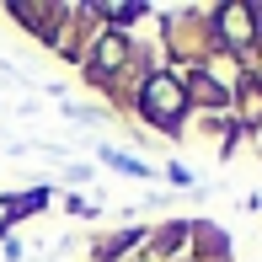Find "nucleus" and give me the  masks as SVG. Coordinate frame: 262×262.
I'll return each instance as SVG.
<instances>
[{"label":"nucleus","instance_id":"nucleus-5","mask_svg":"<svg viewBox=\"0 0 262 262\" xmlns=\"http://www.w3.org/2000/svg\"><path fill=\"white\" fill-rule=\"evenodd\" d=\"M102 16H113V21H134L139 6H102Z\"/></svg>","mask_w":262,"mask_h":262},{"label":"nucleus","instance_id":"nucleus-1","mask_svg":"<svg viewBox=\"0 0 262 262\" xmlns=\"http://www.w3.org/2000/svg\"><path fill=\"white\" fill-rule=\"evenodd\" d=\"M177 107H182L177 75H150L145 80V113L156 118V123H177Z\"/></svg>","mask_w":262,"mask_h":262},{"label":"nucleus","instance_id":"nucleus-6","mask_svg":"<svg viewBox=\"0 0 262 262\" xmlns=\"http://www.w3.org/2000/svg\"><path fill=\"white\" fill-rule=\"evenodd\" d=\"M246 118H252V123L262 118V91L257 86H246Z\"/></svg>","mask_w":262,"mask_h":262},{"label":"nucleus","instance_id":"nucleus-3","mask_svg":"<svg viewBox=\"0 0 262 262\" xmlns=\"http://www.w3.org/2000/svg\"><path fill=\"white\" fill-rule=\"evenodd\" d=\"M43 204H49V193H21V198H11V204H6V198H0V230H6V225H16L21 214L43 209Z\"/></svg>","mask_w":262,"mask_h":262},{"label":"nucleus","instance_id":"nucleus-4","mask_svg":"<svg viewBox=\"0 0 262 262\" xmlns=\"http://www.w3.org/2000/svg\"><path fill=\"white\" fill-rule=\"evenodd\" d=\"M123 59H128V43H123V38H118V32H113V38H107L102 49H97V70H118V64H123Z\"/></svg>","mask_w":262,"mask_h":262},{"label":"nucleus","instance_id":"nucleus-2","mask_svg":"<svg viewBox=\"0 0 262 262\" xmlns=\"http://www.w3.org/2000/svg\"><path fill=\"white\" fill-rule=\"evenodd\" d=\"M252 38V6H225V43H241Z\"/></svg>","mask_w":262,"mask_h":262}]
</instances>
